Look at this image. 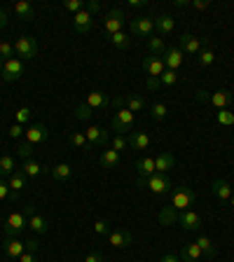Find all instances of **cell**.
I'll list each match as a JSON object with an SVG mask.
<instances>
[{
    "label": "cell",
    "mask_w": 234,
    "mask_h": 262,
    "mask_svg": "<svg viewBox=\"0 0 234 262\" xmlns=\"http://www.w3.org/2000/svg\"><path fill=\"white\" fill-rule=\"evenodd\" d=\"M197 192L190 190V187H176L171 192V204L164 206L162 213H159V223L162 225H174L178 220V213L190 211V206L195 204Z\"/></svg>",
    "instance_id": "cell-1"
},
{
    "label": "cell",
    "mask_w": 234,
    "mask_h": 262,
    "mask_svg": "<svg viewBox=\"0 0 234 262\" xmlns=\"http://www.w3.org/2000/svg\"><path fill=\"white\" fill-rule=\"evenodd\" d=\"M195 96L199 98V101H204V103L218 108V110L229 108V103H234V92H229V89H218V92H213V94L204 92V89H197Z\"/></svg>",
    "instance_id": "cell-2"
},
{
    "label": "cell",
    "mask_w": 234,
    "mask_h": 262,
    "mask_svg": "<svg viewBox=\"0 0 234 262\" xmlns=\"http://www.w3.org/2000/svg\"><path fill=\"white\" fill-rule=\"evenodd\" d=\"M26 227H28V213L26 211L10 213V215H7V220H5V227H3V232H5V239L19 236Z\"/></svg>",
    "instance_id": "cell-3"
},
{
    "label": "cell",
    "mask_w": 234,
    "mask_h": 262,
    "mask_svg": "<svg viewBox=\"0 0 234 262\" xmlns=\"http://www.w3.org/2000/svg\"><path fill=\"white\" fill-rule=\"evenodd\" d=\"M143 187H147L153 194H169L174 190V183H171L169 173H155L143 183Z\"/></svg>",
    "instance_id": "cell-4"
},
{
    "label": "cell",
    "mask_w": 234,
    "mask_h": 262,
    "mask_svg": "<svg viewBox=\"0 0 234 262\" xmlns=\"http://www.w3.org/2000/svg\"><path fill=\"white\" fill-rule=\"evenodd\" d=\"M134 122H136V115L126 108H117V113L113 115V129L117 134H131Z\"/></svg>",
    "instance_id": "cell-5"
},
{
    "label": "cell",
    "mask_w": 234,
    "mask_h": 262,
    "mask_svg": "<svg viewBox=\"0 0 234 262\" xmlns=\"http://www.w3.org/2000/svg\"><path fill=\"white\" fill-rule=\"evenodd\" d=\"M38 40L33 38V35H19L14 40V52L16 56H24V59H33V56L38 54Z\"/></svg>",
    "instance_id": "cell-6"
},
{
    "label": "cell",
    "mask_w": 234,
    "mask_h": 262,
    "mask_svg": "<svg viewBox=\"0 0 234 262\" xmlns=\"http://www.w3.org/2000/svg\"><path fill=\"white\" fill-rule=\"evenodd\" d=\"M24 211L28 213V227L35 232V234H47V229H49V223L45 215H40L38 211H35V204H26L24 206Z\"/></svg>",
    "instance_id": "cell-7"
},
{
    "label": "cell",
    "mask_w": 234,
    "mask_h": 262,
    "mask_svg": "<svg viewBox=\"0 0 234 262\" xmlns=\"http://www.w3.org/2000/svg\"><path fill=\"white\" fill-rule=\"evenodd\" d=\"M129 28H131V35H136V38H150L155 31V19H150V16H136V19H131Z\"/></svg>",
    "instance_id": "cell-8"
},
{
    "label": "cell",
    "mask_w": 234,
    "mask_h": 262,
    "mask_svg": "<svg viewBox=\"0 0 234 262\" xmlns=\"http://www.w3.org/2000/svg\"><path fill=\"white\" fill-rule=\"evenodd\" d=\"M24 75V61L19 59V56H12V59L5 61V68H3V80L5 82H14L19 80V77Z\"/></svg>",
    "instance_id": "cell-9"
},
{
    "label": "cell",
    "mask_w": 234,
    "mask_h": 262,
    "mask_svg": "<svg viewBox=\"0 0 234 262\" xmlns=\"http://www.w3.org/2000/svg\"><path fill=\"white\" fill-rule=\"evenodd\" d=\"M150 176H155V157H143L136 162V187H143Z\"/></svg>",
    "instance_id": "cell-10"
},
{
    "label": "cell",
    "mask_w": 234,
    "mask_h": 262,
    "mask_svg": "<svg viewBox=\"0 0 234 262\" xmlns=\"http://www.w3.org/2000/svg\"><path fill=\"white\" fill-rule=\"evenodd\" d=\"M178 42H180V52H183V54L197 56L199 52H202L204 38H197V35H190V33H183V35L178 38Z\"/></svg>",
    "instance_id": "cell-11"
},
{
    "label": "cell",
    "mask_w": 234,
    "mask_h": 262,
    "mask_svg": "<svg viewBox=\"0 0 234 262\" xmlns=\"http://www.w3.org/2000/svg\"><path fill=\"white\" fill-rule=\"evenodd\" d=\"M176 223L185 229V232H197V229H202V215L190 208V211L178 213V220H176Z\"/></svg>",
    "instance_id": "cell-12"
},
{
    "label": "cell",
    "mask_w": 234,
    "mask_h": 262,
    "mask_svg": "<svg viewBox=\"0 0 234 262\" xmlns=\"http://www.w3.org/2000/svg\"><path fill=\"white\" fill-rule=\"evenodd\" d=\"M122 26H124V12H122L120 7H117V10H110L108 16H105V24H103L105 33H108V35L122 33Z\"/></svg>",
    "instance_id": "cell-13"
},
{
    "label": "cell",
    "mask_w": 234,
    "mask_h": 262,
    "mask_svg": "<svg viewBox=\"0 0 234 262\" xmlns=\"http://www.w3.org/2000/svg\"><path fill=\"white\" fill-rule=\"evenodd\" d=\"M3 251H5L7 257H12V260H19V257L26 253V241H22L19 236L5 239V241H3Z\"/></svg>",
    "instance_id": "cell-14"
},
{
    "label": "cell",
    "mask_w": 234,
    "mask_h": 262,
    "mask_svg": "<svg viewBox=\"0 0 234 262\" xmlns=\"http://www.w3.org/2000/svg\"><path fill=\"white\" fill-rule=\"evenodd\" d=\"M49 136V131L45 124H31L26 129V134H24V141L31 143V145H40V143H45Z\"/></svg>",
    "instance_id": "cell-15"
},
{
    "label": "cell",
    "mask_w": 234,
    "mask_h": 262,
    "mask_svg": "<svg viewBox=\"0 0 234 262\" xmlns=\"http://www.w3.org/2000/svg\"><path fill=\"white\" fill-rule=\"evenodd\" d=\"M26 173H24V169H16L14 173L7 178V185H10V190H12V196H10V202H16L19 199V192L26 187Z\"/></svg>",
    "instance_id": "cell-16"
},
{
    "label": "cell",
    "mask_w": 234,
    "mask_h": 262,
    "mask_svg": "<svg viewBox=\"0 0 234 262\" xmlns=\"http://www.w3.org/2000/svg\"><path fill=\"white\" fill-rule=\"evenodd\" d=\"M84 103H87L92 110H105L108 105H113V98H110L108 94H103V92H98V89H94V92L87 94V101H84Z\"/></svg>",
    "instance_id": "cell-17"
},
{
    "label": "cell",
    "mask_w": 234,
    "mask_h": 262,
    "mask_svg": "<svg viewBox=\"0 0 234 262\" xmlns=\"http://www.w3.org/2000/svg\"><path fill=\"white\" fill-rule=\"evenodd\" d=\"M73 28H75V33H80V35L89 33L94 28V16L89 14L87 10H82V12H77V14H73Z\"/></svg>",
    "instance_id": "cell-18"
},
{
    "label": "cell",
    "mask_w": 234,
    "mask_h": 262,
    "mask_svg": "<svg viewBox=\"0 0 234 262\" xmlns=\"http://www.w3.org/2000/svg\"><path fill=\"white\" fill-rule=\"evenodd\" d=\"M84 136H87V141H89V147H103L105 143H108V131L96 124L89 126V129L84 131Z\"/></svg>",
    "instance_id": "cell-19"
},
{
    "label": "cell",
    "mask_w": 234,
    "mask_h": 262,
    "mask_svg": "<svg viewBox=\"0 0 234 262\" xmlns=\"http://www.w3.org/2000/svg\"><path fill=\"white\" fill-rule=\"evenodd\" d=\"M108 244L113 246V248H126V246L134 244V236H131V232H126V229H110Z\"/></svg>",
    "instance_id": "cell-20"
},
{
    "label": "cell",
    "mask_w": 234,
    "mask_h": 262,
    "mask_svg": "<svg viewBox=\"0 0 234 262\" xmlns=\"http://www.w3.org/2000/svg\"><path fill=\"white\" fill-rule=\"evenodd\" d=\"M162 61H164V66H166V71L178 73V68L183 66V52H180V47H166Z\"/></svg>",
    "instance_id": "cell-21"
},
{
    "label": "cell",
    "mask_w": 234,
    "mask_h": 262,
    "mask_svg": "<svg viewBox=\"0 0 234 262\" xmlns=\"http://www.w3.org/2000/svg\"><path fill=\"white\" fill-rule=\"evenodd\" d=\"M174 166H176V157L169 150H164V152H159L155 157V173H169Z\"/></svg>",
    "instance_id": "cell-22"
},
{
    "label": "cell",
    "mask_w": 234,
    "mask_h": 262,
    "mask_svg": "<svg viewBox=\"0 0 234 262\" xmlns=\"http://www.w3.org/2000/svg\"><path fill=\"white\" fill-rule=\"evenodd\" d=\"M126 143H129L131 150H147L150 147V136H147L145 131H131V134H126Z\"/></svg>",
    "instance_id": "cell-23"
},
{
    "label": "cell",
    "mask_w": 234,
    "mask_h": 262,
    "mask_svg": "<svg viewBox=\"0 0 234 262\" xmlns=\"http://www.w3.org/2000/svg\"><path fill=\"white\" fill-rule=\"evenodd\" d=\"M143 71L150 77H159L166 71V66H164V61L159 59V56H145V59H143Z\"/></svg>",
    "instance_id": "cell-24"
},
{
    "label": "cell",
    "mask_w": 234,
    "mask_h": 262,
    "mask_svg": "<svg viewBox=\"0 0 234 262\" xmlns=\"http://www.w3.org/2000/svg\"><path fill=\"white\" fill-rule=\"evenodd\" d=\"M211 192L218 196L220 202H229V199H232V194H234L232 185H229L227 180H213V183H211Z\"/></svg>",
    "instance_id": "cell-25"
},
{
    "label": "cell",
    "mask_w": 234,
    "mask_h": 262,
    "mask_svg": "<svg viewBox=\"0 0 234 262\" xmlns=\"http://www.w3.org/2000/svg\"><path fill=\"white\" fill-rule=\"evenodd\" d=\"M22 169H24V173H26V178H40V176L49 173L47 166H42V164L35 162V159H26V162L22 164Z\"/></svg>",
    "instance_id": "cell-26"
},
{
    "label": "cell",
    "mask_w": 234,
    "mask_h": 262,
    "mask_svg": "<svg viewBox=\"0 0 234 262\" xmlns=\"http://www.w3.org/2000/svg\"><path fill=\"white\" fill-rule=\"evenodd\" d=\"M180 260L183 262H202V260H206V257H204L202 248L197 244H187V246H183V251H180Z\"/></svg>",
    "instance_id": "cell-27"
},
{
    "label": "cell",
    "mask_w": 234,
    "mask_h": 262,
    "mask_svg": "<svg viewBox=\"0 0 234 262\" xmlns=\"http://www.w3.org/2000/svg\"><path fill=\"white\" fill-rule=\"evenodd\" d=\"M14 14H16V19H22V21H31L33 16H35V7H33V3H28V0H19V3H14Z\"/></svg>",
    "instance_id": "cell-28"
},
{
    "label": "cell",
    "mask_w": 234,
    "mask_h": 262,
    "mask_svg": "<svg viewBox=\"0 0 234 262\" xmlns=\"http://www.w3.org/2000/svg\"><path fill=\"white\" fill-rule=\"evenodd\" d=\"M98 164L103 166V169H117V164H120V152L117 150H103V152L98 155Z\"/></svg>",
    "instance_id": "cell-29"
},
{
    "label": "cell",
    "mask_w": 234,
    "mask_h": 262,
    "mask_svg": "<svg viewBox=\"0 0 234 262\" xmlns=\"http://www.w3.org/2000/svg\"><path fill=\"white\" fill-rule=\"evenodd\" d=\"M155 28H157L162 35H171L176 28V21H174V16L171 14H159L157 19H155Z\"/></svg>",
    "instance_id": "cell-30"
},
{
    "label": "cell",
    "mask_w": 234,
    "mask_h": 262,
    "mask_svg": "<svg viewBox=\"0 0 234 262\" xmlns=\"http://www.w3.org/2000/svg\"><path fill=\"white\" fill-rule=\"evenodd\" d=\"M49 173H52V178H54L56 183H66V180H71V176H73V166L71 164H56V166L49 169Z\"/></svg>",
    "instance_id": "cell-31"
},
{
    "label": "cell",
    "mask_w": 234,
    "mask_h": 262,
    "mask_svg": "<svg viewBox=\"0 0 234 262\" xmlns=\"http://www.w3.org/2000/svg\"><path fill=\"white\" fill-rule=\"evenodd\" d=\"M16 171V164H14V157L12 155H3L0 157V178H10L12 173Z\"/></svg>",
    "instance_id": "cell-32"
},
{
    "label": "cell",
    "mask_w": 234,
    "mask_h": 262,
    "mask_svg": "<svg viewBox=\"0 0 234 262\" xmlns=\"http://www.w3.org/2000/svg\"><path fill=\"white\" fill-rule=\"evenodd\" d=\"M199 248H202V253H204V257H216V246H213V241H211V236H199V239L195 241Z\"/></svg>",
    "instance_id": "cell-33"
},
{
    "label": "cell",
    "mask_w": 234,
    "mask_h": 262,
    "mask_svg": "<svg viewBox=\"0 0 234 262\" xmlns=\"http://www.w3.org/2000/svg\"><path fill=\"white\" fill-rule=\"evenodd\" d=\"M166 115H169V105L166 103H153L150 105V117H153L155 122L166 120Z\"/></svg>",
    "instance_id": "cell-34"
},
{
    "label": "cell",
    "mask_w": 234,
    "mask_h": 262,
    "mask_svg": "<svg viewBox=\"0 0 234 262\" xmlns=\"http://www.w3.org/2000/svg\"><path fill=\"white\" fill-rule=\"evenodd\" d=\"M147 52H150V56H162L164 52H166L164 40L162 38H147Z\"/></svg>",
    "instance_id": "cell-35"
},
{
    "label": "cell",
    "mask_w": 234,
    "mask_h": 262,
    "mask_svg": "<svg viewBox=\"0 0 234 262\" xmlns=\"http://www.w3.org/2000/svg\"><path fill=\"white\" fill-rule=\"evenodd\" d=\"M110 45H113L115 49H126L131 45V38L126 35L124 31H122V33H115V35H110Z\"/></svg>",
    "instance_id": "cell-36"
},
{
    "label": "cell",
    "mask_w": 234,
    "mask_h": 262,
    "mask_svg": "<svg viewBox=\"0 0 234 262\" xmlns=\"http://www.w3.org/2000/svg\"><path fill=\"white\" fill-rule=\"evenodd\" d=\"M35 145H31V143H26V141H22L19 145H16V157L22 159V162H26V159H33V150Z\"/></svg>",
    "instance_id": "cell-37"
},
{
    "label": "cell",
    "mask_w": 234,
    "mask_h": 262,
    "mask_svg": "<svg viewBox=\"0 0 234 262\" xmlns=\"http://www.w3.org/2000/svg\"><path fill=\"white\" fill-rule=\"evenodd\" d=\"M216 122H218V124H223V126H232L234 124V113L229 108L218 110V113H216Z\"/></svg>",
    "instance_id": "cell-38"
},
{
    "label": "cell",
    "mask_w": 234,
    "mask_h": 262,
    "mask_svg": "<svg viewBox=\"0 0 234 262\" xmlns=\"http://www.w3.org/2000/svg\"><path fill=\"white\" fill-rule=\"evenodd\" d=\"M157 80H159V87H174L176 82H178V73L176 71H164Z\"/></svg>",
    "instance_id": "cell-39"
},
{
    "label": "cell",
    "mask_w": 234,
    "mask_h": 262,
    "mask_svg": "<svg viewBox=\"0 0 234 262\" xmlns=\"http://www.w3.org/2000/svg\"><path fill=\"white\" fill-rule=\"evenodd\" d=\"M197 63L204 66V68H208V66L216 63V54H213L211 49H202V52L197 54Z\"/></svg>",
    "instance_id": "cell-40"
},
{
    "label": "cell",
    "mask_w": 234,
    "mask_h": 262,
    "mask_svg": "<svg viewBox=\"0 0 234 262\" xmlns=\"http://www.w3.org/2000/svg\"><path fill=\"white\" fill-rule=\"evenodd\" d=\"M31 117H33V110L31 108H26V105H24V108H19L14 113V120H16V124H26V122H31Z\"/></svg>",
    "instance_id": "cell-41"
},
{
    "label": "cell",
    "mask_w": 234,
    "mask_h": 262,
    "mask_svg": "<svg viewBox=\"0 0 234 262\" xmlns=\"http://www.w3.org/2000/svg\"><path fill=\"white\" fill-rule=\"evenodd\" d=\"M92 115H94V110L89 108L87 103H80V105L75 108V120H80V122H87Z\"/></svg>",
    "instance_id": "cell-42"
},
{
    "label": "cell",
    "mask_w": 234,
    "mask_h": 262,
    "mask_svg": "<svg viewBox=\"0 0 234 262\" xmlns=\"http://www.w3.org/2000/svg\"><path fill=\"white\" fill-rule=\"evenodd\" d=\"M71 145H75V147H89V141H87V136H84V131H75V134H71Z\"/></svg>",
    "instance_id": "cell-43"
},
{
    "label": "cell",
    "mask_w": 234,
    "mask_h": 262,
    "mask_svg": "<svg viewBox=\"0 0 234 262\" xmlns=\"http://www.w3.org/2000/svg\"><path fill=\"white\" fill-rule=\"evenodd\" d=\"M63 7L68 12H75V14H77V12H82L84 7H87V3H84V0H66Z\"/></svg>",
    "instance_id": "cell-44"
},
{
    "label": "cell",
    "mask_w": 234,
    "mask_h": 262,
    "mask_svg": "<svg viewBox=\"0 0 234 262\" xmlns=\"http://www.w3.org/2000/svg\"><path fill=\"white\" fill-rule=\"evenodd\" d=\"M94 234H96V236L110 234V223H108V220H96V223H94Z\"/></svg>",
    "instance_id": "cell-45"
},
{
    "label": "cell",
    "mask_w": 234,
    "mask_h": 262,
    "mask_svg": "<svg viewBox=\"0 0 234 262\" xmlns=\"http://www.w3.org/2000/svg\"><path fill=\"white\" fill-rule=\"evenodd\" d=\"M0 56L3 59H12V56H16V52H14V45L12 42H0Z\"/></svg>",
    "instance_id": "cell-46"
},
{
    "label": "cell",
    "mask_w": 234,
    "mask_h": 262,
    "mask_svg": "<svg viewBox=\"0 0 234 262\" xmlns=\"http://www.w3.org/2000/svg\"><path fill=\"white\" fill-rule=\"evenodd\" d=\"M10 196H12V190L7 185V180L0 178V202H10Z\"/></svg>",
    "instance_id": "cell-47"
},
{
    "label": "cell",
    "mask_w": 234,
    "mask_h": 262,
    "mask_svg": "<svg viewBox=\"0 0 234 262\" xmlns=\"http://www.w3.org/2000/svg\"><path fill=\"white\" fill-rule=\"evenodd\" d=\"M126 147H129V143H126L124 136H115V138H113V150L122 152V150H126Z\"/></svg>",
    "instance_id": "cell-48"
},
{
    "label": "cell",
    "mask_w": 234,
    "mask_h": 262,
    "mask_svg": "<svg viewBox=\"0 0 234 262\" xmlns=\"http://www.w3.org/2000/svg\"><path fill=\"white\" fill-rule=\"evenodd\" d=\"M7 134H10L12 138H22L24 134H26V131H24V126H22V124H12L10 129H7Z\"/></svg>",
    "instance_id": "cell-49"
},
{
    "label": "cell",
    "mask_w": 234,
    "mask_h": 262,
    "mask_svg": "<svg viewBox=\"0 0 234 262\" xmlns=\"http://www.w3.org/2000/svg\"><path fill=\"white\" fill-rule=\"evenodd\" d=\"M26 251H28V253H38V251H40V241L35 239V236L26 241Z\"/></svg>",
    "instance_id": "cell-50"
},
{
    "label": "cell",
    "mask_w": 234,
    "mask_h": 262,
    "mask_svg": "<svg viewBox=\"0 0 234 262\" xmlns=\"http://www.w3.org/2000/svg\"><path fill=\"white\" fill-rule=\"evenodd\" d=\"M87 12H89V14H98V12H101V3H98V0H89V3H87Z\"/></svg>",
    "instance_id": "cell-51"
},
{
    "label": "cell",
    "mask_w": 234,
    "mask_h": 262,
    "mask_svg": "<svg viewBox=\"0 0 234 262\" xmlns=\"http://www.w3.org/2000/svg\"><path fill=\"white\" fill-rule=\"evenodd\" d=\"M190 7H195V10H206V7H211V3H208V0H190Z\"/></svg>",
    "instance_id": "cell-52"
},
{
    "label": "cell",
    "mask_w": 234,
    "mask_h": 262,
    "mask_svg": "<svg viewBox=\"0 0 234 262\" xmlns=\"http://www.w3.org/2000/svg\"><path fill=\"white\" fill-rule=\"evenodd\" d=\"M145 5H147L145 0H126V7H131V10H141Z\"/></svg>",
    "instance_id": "cell-53"
},
{
    "label": "cell",
    "mask_w": 234,
    "mask_h": 262,
    "mask_svg": "<svg viewBox=\"0 0 234 262\" xmlns=\"http://www.w3.org/2000/svg\"><path fill=\"white\" fill-rule=\"evenodd\" d=\"M19 262H38V253H24L22 257H19Z\"/></svg>",
    "instance_id": "cell-54"
},
{
    "label": "cell",
    "mask_w": 234,
    "mask_h": 262,
    "mask_svg": "<svg viewBox=\"0 0 234 262\" xmlns=\"http://www.w3.org/2000/svg\"><path fill=\"white\" fill-rule=\"evenodd\" d=\"M84 262H103V255H101V253H96V251H92L87 257H84Z\"/></svg>",
    "instance_id": "cell-55"
},
{
    "label": "cell",
    "mask_w": 234,
    "mask_h": 262,
    "mask_svg": "<svg viewBox=\"0 0 234 262\" xmlns=\"http://www.w3.org/2000/svg\"><path fill=\"white\" fill-rule=\"evenodd\" d=\"M159 262H183V260H180V255H176V253H166Z\"/></svg>",
    "instance_id": "cell-56"
},
{
    "label": "cell",
    "mask_w": 234,
    "mask_h": 262,
    "mask_svg": "<svg viewBox=\"0 0 234 262\" xmlns=\"http://www.w3.org/2000/svg\"><path fill=\"white\" fill-rule=\"evenodd\" d=\"M7 24H10V19H7V12L0 10V31H3V28H7Z\"/></svg>",
    "instance_id": "cell-57"
},
{
    "label": "cell",
    "mask_w": 234,
    "mask_h": 262,
    "mask_svg": "<svg viewBox=\"0 0 234 262\" xmlns=\"http://www.w3.org/2000/svg\"><path fill=\"white\" fill-rule=\"evenodd\" d=\"M147 89H150V92L159 89V80H157V77H147Z\"/></svg>",
    "instance_id": "cell-58"
},
{
    "label": "cell",
    "mask_w": 234,
    "mask_h": 262,
    "mask_svg": "<svg viewBox=\"0 0 234 262\" xmlns=\"http://www.w3.org/2000/svg\"><path fill=\"white\" fill-rule=\"evenodd\" d=\"M176 7H190V3H185V0H178V3H176Z\"/></svg>",
    "instance_id": "cell-59"
},
{
    "label": "cell",
    "mask_w": 234,
    "mask_h": 262,
    "mask_svg": "<svg viewBox=\"0 0 234 262\" xmlns=\"http://www.w3.org/2000/svg\"><path fill=\"white\" fill-rule=\"evenodd\" d=\"M3 68H5V59L0 56V75H3Z\"/></svg>",
    "instance_id": "cell-60"
},
{
    "label": "cell",
    "mask_w": 234,
    "mask_h": 262,
    "mask_svg": "<svg viewBox=\"0 0 234 262\" xmlns=\"http://www.w3.org/2000/svg\"><path fill=\"white\" fill-rule=\"evenodd\" d=\"M229 206H232V208H234V194H232V199H229Z\"/></svg>",
    "instance_id": "cell-61"
}]
</instances>
